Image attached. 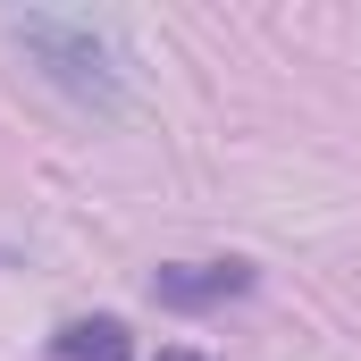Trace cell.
<instances>
[{
    "label": "cell",
    "instance_id": "1",
    "mask_svg": "<svg viewBox=\"0 0 361 361\" xmlns=\"http://www.w3.org/2000/svg\"><path fill=\"white\" fill-rule=\"evenodd\" d=\"M17 42L42 51V59H51V85H68L76 101H118V51H109V25H92V17H25Z\"/></svg>",
    "mask_w": 361,
    "mask_h": 361
},
{
    "label": "cell",
    "instance_id": "2",
    "mask_svg": "<svg viewBox=\"0 0 361 361\" xmlns=\"http://www.w3.org/2000/svg\"><path fill=\"white\" fill-rule=\"evenodd\" d=\"M244 286H252L244 261H185V269L152 277V294H160L169 311H210V302H227V294H244Z\"/></svg>",
    "mask_w": 361,
    "mask_h": 361
},
{
    "label": "cell",
    "instance_id": "3",
    "mask_svg": "<svg viewBox=\"0 0 361 361\" xmlns=\"http://www.w3.org/2000/svg\"><path fill=\"white\" fill-rule=\"evenodd\" d=\"M59 361H126V328L118 319H76V328H59Z\"/></svg>",
    "mask_w": 361,
    "mask_h": 361
},
{
    "label": "cell",
    "instance_id": "4",
    "mask_svg": "<svg viewBox=\"0 0 361 361\" xmlns=\"http://www.w3.org/2000/svg\"><path fill=\"white\" fill-rule=\"evenodd\" d=\"M160 361H202V353H185V345H177V353H160Z\"/></svg>",
    "mask_w": 361,
    "mask_h": 361
}]
</instances>
